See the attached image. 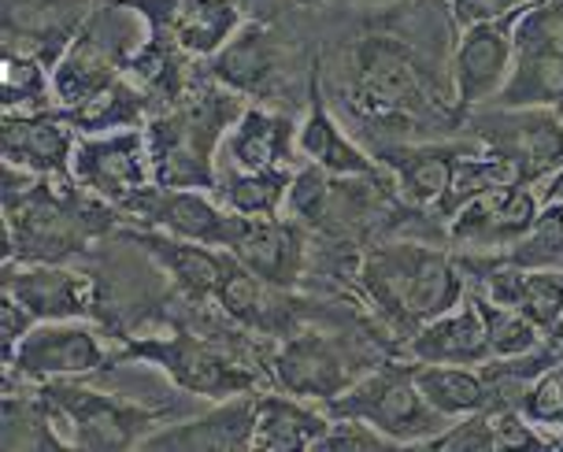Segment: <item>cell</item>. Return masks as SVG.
Returning a JSON list of instances; mask_svg holds the SVG:
<instances>
[{
  "instance_id": "cell-1",
  "label": "cell",
  "mask_w": 563,
  "mask_h": 452,
  "mask_svg": "<svg viewBox=\"0 0 563 452\" xmlns=\"http://www.w3.org/2000/svg\"><path fill=\"white\" fill-rule=\"evenodd\" d=\"M119 223V208L75 178H42L4 164V260L64 264L86 253L89 241L115 234Z\"/></svg>"
},
{
  "instance_id": "cell-2",
  "label": "cell",
  "mask_w": 563,
  "mask_h": 452,
  "mask_svg": "<svg viewBox=\"0 0 563 452\" xmlns=\"http://www.w3.org/2000/svg\"><path fill=\"white\" fill-rule=\"evenodd\" d=\"M356 278L371 305L408 330L460 308L467 297L464 260L416 241L371 249L360 260Z\"/></svg>"
},
{
  "instance_id": "cell-3",
  "label": "cell",
  "mask_w": 563,
  "mask_h": 452,
  "mask_svg": "<svg viewBox=\"0 0 563 452\" xmlns=\"http://www.w3.org/2000/svg\"><path fill=\"white\" fill-rule=\"evenodd\" d=\"M241 115L238 93L227 86L205 89L200 100H183L175 112L148 123V159L156 186L211 189L216 186V148H223L227 130Z\"/></svg>"
},
{
  "instance_id": "cell-4",
  "label": "cell",
  "mask_w": 563,
  "mask_h": 452,
  "mask_svg": "<svg viewBox=\"0 0 563 452\" xmlns=\"http://www.w3.org/2000/svg\"><path fill=\"white\" fill-rule=\"evenodd\" d=\"M42 394L53 408L59 434L78 452H123L164 427L175 408H148L115 394L82 386L78 378L42 382Z\"/></svg>"
},
{
  "instance_id": "cell-5",
  "label": "cell",
  "mask_w": 563,
  "mask_h": 452,
  "mask_svg": "<svg viewBox=\"0 0 563 452\" xmlns=\"http://www.w3.org/2000/svg\"><path fill=\"white\" fill-rule=\"evenodd\" d=\"M327 416H356L367 419L371 427H378L386 438H394L400 449L422 445V441L438 438L452 419L422 397L411 364H382L371 367L367 375H360L341 397L327 400Z\"/></svg>"
},
{
  "instance_id": "cell-6",
  "label": "cell",
  "mask_w": 563,
  "mask_h": 452,
  "mask_svg": "<svg viewBox=\"0 0 563 452\" xmlns=\"http://www.w3.org/2000/svg\"><path fill=\"white\" fill-rule=\"evenodd\" d=\"M126 360H141V364L159 367L189 397L227 400L238 394H256L253 371L241 367L219 345H211V341L197 334H186V330L156 334V338H123L115 364H126Z\"/></svg>"
},
{
  "instance_id": "cell-7",
  "label": "cell",
  "mask_w": 563,
  "mask_h": 452,
  "mask_svg": "<svg viewBox=\"0 0 563 452\" xmlns=\"http://www.w3.org/2000/svg\"><path fill=\"white\" fill-rule=\"evenodd\" d=\"M475 137L511 164L519 183H541L563 167V112L549 104H486L467 112Z\"/></svg>"
},
{
  "instance_id": "cell-8",
  "label": "cell",
  "mask_w": 563,
  "mask_h": 452,
  "mask_svg": "<svg viewBox=\"0 0 563 452\" xmlns=\"http://www.w3.org/2000/svg\"><path fill=\"white\" fill-rule=\"evenodd\" d=\"M493 104L563 112V0H527L516 15V71Z\"/></svg>"
},
{
  "instance_id": "cell-9",
  "label": "cell",
  "mask_w": 563,
  "mask_h": 452,
  "mask_svg": "<svg viewBox=\"0 0 563 452\" xmlns=\"http://www.w3.org/2000/svg\"><path fill=\"white\" fill-rule=\"evenodd\" d=\"M119 216H123V223L130 227H156L175 238L200 241V245H211V249L234 245V234L241 223L238 212L219 205V197H208V194H200V189L156 186V183L137 189V194L119 208Z\"/></svg>"
},
{
  "instance_id": "cell-10",
  "label": "cell",
  "mask_w": 563,
  "mask_h": 452,
  "mask_svg": "<svg viewBox=\"0 0 563 452\" xmlns=\"http://www.w3.org/2000/svg\"><path fill=\"white\" fill-rule=\"evenodd\" d=\"M8 375L30 382H56V378H86L97 371H112L115 353H108L97 330H89L82 319H53L34 323L30 334L19 341Z\"/></svg>"
},
{
  "instance_id": "cell-11",
  "label": "cell",
  "mask_w": 563,
  "mask_h": 452,
  "mask_svg": "<svg viewBox=\"0 0 563 452\" xmlns=\"http://www.w3.org/2000/svg\"><path fill=\"white\" fill-rule=\"evenodd\" d=\"M70 178L108 205L123 208L137 189L153 183L145 126L112 130V134H78Z\"/></svg>"
},
{
  "instance_id": "cell-12",
  "label": "cell",
  "mask_w": 563,
  "mask_h": 452,
  "mask_svg": "<svg viewBox=\"0 0 563 452\" xmlns=\"http://www.w3.org/2000/svg\"><path fill=\"white\" fill-rule=\"evenodd\" d=\"M356 93L378 119H416L430 108L411 48L382 34L356 45Z\"/></svg>"
},
{
  "instance_id": "cell-13",
  "label": "cell",
  "mask_w": 563,
  "mask_h": 452,
  "mask_svg": "<svg viewBox=\"0 0 563 452\" xmlns=\"http://www.w3.org/2000/svg\"><path fill=\"white\" fill-rule=\"evenodd\" d=\"M541 200L530 183L493 186L449 219V241L467 253H505L534 227Z\"/></svg>"
},
{
  "instance_id": "cell-14",
  "label": "cell",
  "mask_w": 563,
  "mask_h": 452,
  "mask_svg": "<svg viewBox=\"0 0 563 452\" xmlns=\"http://www.w3.org/2000/svg\"><path fill=\"white\" fill-rule=\"evenodd\" d=\"M289 67H294V56L267 23H245L208 59L211 82L256 100H275L294 75Z\"/></svg>"
},
{
  "instance_id": "cell-15",
  "label": "cell",
  "mask_w": 563,
  "mask_h": 452,
  "mask_svg": "<svg viewBox=\"0 0 563 452\" xmlns=\"http://www.w3.org/2000/svg\"><path fill=\"white\" fill-rule=\"evenodd\" d=\"M516 15L500 19V23L467 26L460 34V45L452 53V86H456L460 112L486 108L505 93L508 78L516 71Z\"/></svg>"
},
{
  "instance_id": "cell-16",
  "label": "cell",
  "mask_w": 563,
  "mask_h": 452,
  "mask_svg": "<svg viewBox=\"0 0 563 452\" xmlns=\"http://www.w3.org/2000/svg\"><path fill=\"white\" fill-rule=\"evenodd\" d=\"M183 56L211 59L241 26L234 0H123Z\"/></svg>"
},
{
  "instance_id": "cell-17",
  "label": "cell",
  "mask_w": 563,
  "mask_h": 452,
  "mask_svg": "<svg viewBox=\"0 0 563 452\" xmlns=\"http://www.w3.org/2000/svg\"><path fill=\"white\" fill-rule=\"evenodd\" d=\"M271 378L286 394L327 405L345 394L360 375L352 371V360L334 338L319 334V330H289L278 353L271 356Z\"/></svg>"
},
{
  "instance_id": "cell-18",
  "label": "cell",
  "mask_w": 563,
  "mask_h": 452,
  "mask_svg": "<svg viewBox=\"0 0 563 452\" xmlns=\"http://www.w3.org/2000/svg\"><path fill=\"white\" fill-rule=\"evenodd\" d=\"M4 294H12L34 316V323L93 319L100 305L93 275L70 271L64 264H15V260H4Z\"/></svg>"
},
{
  "instance_id": "cell-19",
  "label": "cell",
  "mask_w": 563,
  "mask_h": 452,
  "mask_svg": "<svg viewBox=\"0 0 563 452\" xmlns=\"http://www.w3.org/2000/svg\"><path fill=\"white\" fill-rule=\"evenodd\" d=\"M256 397L238 394L183 423H164L141 441L145 452H253Z\"/></svg>"
},
{
  "instance_id": "cell-20",
  "label": "cell",
  "mask_w": 563,
  "mask_h": 452,
  "mask_svg": "<svg viewBox=\"0 0 563 452\" xmlns=\"http://www.w3.org/2000/svg\"><path fill=\"white\" fill-rule=\"evenodd\" d=\"M230 256L278 289H294L308 271V234L294 216H241Z\"/></svg>"
},
{
  "instance_id": "cell-21",
  "label": "cell",
  "mask_w": 563,
  "mask_h": 452,
  "mask_svg": "<svg viewBox=\"0 0 563 452\" xmlns=\"http://www.w3.org/2000/svg\"><path fill=\"white\" fill-rule=\"evenodd\" d=\"M78 130L64 112H4L0 123V153L4 164L23 167L42 178H70Z\"/></svg>"
},
{
  "instance_id": "cell-22",
  "label": "cell",
  "mask_w": 563,
  "mask_h": 452,
  "mask_svg": "<svg viewBox=\"0 0 563 452\" xmlns=\"http://www.w3.org/2000/svg\"><path fill=\"white\" fill-rule=\"evenodd\" d=\"M89 15V0H4V53H26L53 67Z\"/></svg>"
},
{
  "instance_id": "cell-23",
  "label": "cell",
  "mask_w": 563,
  "mask_h": 452,
  "mask_svg": "<svg viewBox=\"0 0 563 452\" xmlns=\"http://www.w3.org/2000/svg\"><path fill=\"white\" fill-rule=\"evenodd\" d=\"M123 238L130 245H137L141 253L164 271L178 294H186L189 300H216L219 286H223V275H227V260H230L227 249H211V245H200V241L175 238L156 227L123 230Z\"/></svg>"
},
{
  "instance_id": "cell-24",
  "label": "cell",
  "mask_w": 563,
  "mask_h": 452,
  "mask_svg": "<svg viewBox=\"0 0 563 452\" xmlns=\"http://www.w3.org/2000/svg\"><path fill=\"white\" fill-rule=\"evenodd\" d=\"M475 145H456V142H422V145H389L378 153V164L394 170L397 189L408 205L416 208H441V200L449 197L456 167Z\"/></svg>"
},
{
  "instance_id": "cell-25",
  "label": "cell",
  "mask_w": 563,
  "mask_h": 452,
  "mask_svg": "<svg viewBox=\"0 0 563 452\" xmlns=\"http://www.w3.org/2000/svg\"><path fill=\"white\" fill-rule=\"evenodd\" d=\"M297 153L308 164L330 170L338 178H378V156H367L345 130L338 126V119L330 115L323 82H319V67L308 82V115L297 126Z\"/></svg>"
},
{
  "instance_id": "cell-26",
  "label": "cell",
  "mask_w": 563,
  "mask_h": 452,
  "mask_svg": "<svg viewBox=\"0 0 563 452\" xmlns=\"http://www.w3.org/2000/svg\"><path fill=\"white\" fill-rule=\"evenodd\" d=\"M297 126L286 112L264 104H249L241 108V115L234 119V126L223 137V156L227 167L241 170H271V167H289L297 153Z\"/></svg>"
},
{
  "instance_id": "cell-27",
  "label": "cell",
  "mask_w": 563,
  "mask_h": 452,
  "mask_svg": "<svg viewBox=\"0 0 563 452\" xmlns=\"http://www.w3.org/2000/svg\"><path fill=\"white\" fill-rule=\"evenodd\" d=\"M408 356L419 364H460V367H482L493 360L489 330L482 319V308L475 297L445 316L430 319L408 338Z\"/></svg>"
},
{
  "instance_id": "cell-28",
  "label": "cell",
  "mask_w": 563,
  "mask_h": 452,
  "mask_svg": "<svg viewBox=\"0 0 563 452\" xmlns=\"http://www.w3.org/2000/svg\"><path fill=\"white\" fill-rule=\"evenodd\" d=\"M419 449L434 452H505V449H556V438L538 434L519 408H482L475 416L452 419L438 438L422 441Z\"/></svg>"
},
{
  "instance_id": "cell-29",
  "label": "cell",
  "mask_w": 563,
  "mask_h": 452,
  "mask_svg": "<svg viewBox=\"0 0 563 452\" xmlns=\"http://www.w3.org/2000/svg\"><path fill=\"white\" fill-rule=\"evenodd\" d=\"M216 305L223 316L234 319V323L260 330V334L286 338L289 330H294V311L286 305V289L264 283V278L253 275V271L234 256L227 260V275L216 294Z\"/></svg>"
},
{
  "instance_id": "cell-30",
  "label": "cell",
  "mask_w": 563,
  "mask_h": 452,
  "mask_svg": "<svg viewBox=\"0 0 563 452\" xmlns=\"http://www.w3.org/2000/svg\"><path fill=\"white\" fill-rule=\"evenodd\" d=\"M330 430L327 408L305 405V397H275L260 394L256 397V452H316L319 438Z\"/></svg>"
},
{
  "instance_id": "cell-31",
  "label": "cell",
  "mask_w": 563,
  "mask_h": 452,
  "mask_svg": "<svg viewBox=\"0 0 563 452\" xmlns=\"http://www.w3.org/2000/svg\"><path fill=\"white\" fill-rule=\"evenodd\" d=\"M411 375H416L422 397H427L445 419H464V416H475L482 408H497V397H493L486 371H478V367L419 364V360H411Z\"/></svg>"
},
{
  "instance_id": "cell-32",
  "label": "cell",
  "mask_w": 563,
  "mask_h": 452,
  "mask_svg": "<svg viewBox=\"0 0 563 452\" xmlns=\"http://www.w3.org/2000/svg\"><path fill=\"white\" fill-rule=\"evenodd\" d=\"M289 183H294V170L289 167L241 170V167L223 164V170H216L211 194H216L219 205H227L230 212L249 216V219H267V216H282L286 197H289Z\"/></svg>"
},
{
  "instance_id": "cell-33",
  "label": "cell",
  "mask_w": 563,
  "mask_h": 452,
  "mask_svg": "<svg viewBox=\"0 0 563 452\" xmlns=\"http://www.w3.org/2000/svg\"><path fill=\"white\" fill-rule=\"evenodd\" d=\"M4 434L0 445L4 452H64L70 449L64 434H59L53 408H48L45 394H8L4 397Z\"/></svg>"
},
{
  "instance_id": "cell-34",
  "label": "cell",
  "mask_w": 563,
  "mask_h": 452,
  "mask_svg": "<svg viewBox=\"0 0 563 452\" xmlns=\"http://www.w3.org/2000/svg\"><path fill=\"white\" fill-rule=\"evenodd\" d=\"M145 89L137 82H130V75L115 78L104 93H97L89 104L64 112L70 119V126L78 134H112V130H130V126H145Z\"/></svg>"
},
{
  "instance_id": "cell-35",
  "label": "cell",
  "mask_w": 563,
  "mask_h": 452,
  "mask_svg": "<svg viewBox=\"0 0 563 452\" xmlns=\"http://www.w3.org/2000/svg\"><path fill=\"white\" fill-rule=\"evenodd\" d=\"M334 178L338 175H330V170L316 167V164L297 167L294 183H289L286 212L308 230H330L338 223L341 205H345V194L338 189Z\"/></svg>"
},
{
  "instance_id": "cell-36",
  "label": "cell",
  "mask_w": 563,
  "mask_h": 452,
  "mask_svg": "<svg viewBox=\"0 0 563 452\" xmlns=\"http://www.w3.org/2000/svg\"><path fill=\"white\" fill-rule=\"evenodd\" d=\"M497 256L522 271H563V200L541 205L534 227Z\"/></svg>"
},
{
  "instance_id": "cell-37",
  "label": "cell",
  "mask_w": 563,
  "mask_h": 452,
  "mask_svg": "<svg viewBox=\"0 0 563 452\" xmlns=\"http://www.w3.org/2000/svg\"><path fill=\"white\" fill-rule=\"evenodd\" d=\"M0 93H4V112H37L53 97V67L26 53H4Z\"/></svg>"
},
{
  "instance_id": "cell-38",
  "label": "cell",
  "mask_w": 563,
  "mask_h": 452,
  "mask_svg": "<svg viewBox=\"0 0 563 452\" xmlns=\"http://www.w3.org/2000/svg\"><path fill=\"white\" fill-rule=\"evenodd\" d=\"M475 305L482 308V319H486L493 356L511 360V356H527V353H538L541 349V334H545V330L538 323H530L522 311L497 305V300H489L486 294L475 297Z\"/></svg>"
},
{
  "instance_id": "cell-39",
  "label": "cell",
  "mask_w": 563,
  "mask_h": 452,
  "mask_svg": "<svg viewBox=\"0 0 563 452\" xmlns=\"http://www.w3.org/2000/svg\"><path fill=\"white\" fill-rule=\"evenodd\" d=\"M378 449H400L394 438H386L378 427L356 416H330V430L319 438L316 452H378Z\"/></svg>"
},
{
  "instance_id": "cell-40",
  "label": "cell",
  "mask_w": 563,
  "mask_h": 452,
  "mask_svg": "<svg viewBox=\"0 0 563 452\" xmlns=\"http://www.w3.org/2000/svg\"><path fill=\"white\" fill-rule=\"evenodd\" d=\"M519 411L538 427H563V364L545 367L530 382Z\"/></svg>"
},
{
  "instance_id": "cell-41",
  "label": "cell",
  "mask_w": 563,
  "mask_h": 452,
  "mask_svg": "<svg viewBox=\"0 0 563 452\" xmlns=\"http://www.w3.org/2000/svg\"><path fill=\"white\" fill-rule=\"evenodd\" d=\"M527 0H445L449 15L456 19L460 30L482 26V23H500V19L516 15Z\"/></svg>"
},
{
  "instance_id": "cell-42",
  "label": "cell",
  "mask_w": 563,
  "mask_h": 452,
  "mask_svg": "<svg viewBox=\"0 0 563 452\" xmlns=\"http://www.w3.org/2000/svg\"><path fill=\"white\" fill-rule=\"evenodd\" d=\"M30 327H34V316L12 294L0 297V349H4V364L12 360L19 341L30 334Z\"/></svg>"
},
{
  "instance_id": "cell-43",
  "label": "cell",
  "mask_w": 563,
  "mask_h": 452,
  "mask_svg": "<svg viewBox=\"0 0 563 452\" xmlns=\"http://www.w3.org/2000/svg\"><path fill=\"white\" fill-rule=\"evenodd\" d=\"M364 4H375V8H389V4H400V0H364Z\"/></svg>"
},
{
  "instance_id": "cell-44",
  "label": "cell",
  "mask_w": 563,
  "mask_h": 452,
  "mask_svg": "<svg viewBox=\"0 0 563 452\" xmlns=\"http://www.w3.org/2000/svg\"><path fill=\"white\" fill-rule=\"evenodd\" d=\"M305 4H316V0H305Z\"/></svg>"
}]
</instances>
